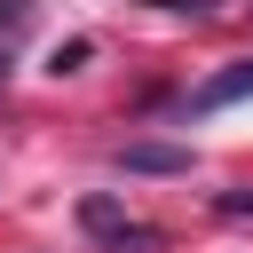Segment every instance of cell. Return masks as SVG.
I'll use <instances>...</instances> for the list:
<instances>
[{"label": "cell", "mask_w": 253, "mask_h": 253, "mask_svg": "<svg viewBox=\"0 0 253 253\" xmlns=\"http://www.w3.org/2000/svg\"><path fill=\"white\" fill-rule=\"evenodd\" d=\"M119 166L126 174H190V150H174V142H126Z\"/></svg>", "instance_id": "3957f363"}, {"label": "cell", "mask_w": 253, "mask_h": 253, "mask_svg": "<svg viewBox=\"0 0 253 253\" xmlns=\"http://www.w3.org/2000/svg\"><path fill=\"white\" fill-rule=\"evenodd\" d=\"M221 213H253V190H229V198H221Z\"/></svg>", "instance_id": "5b68a950"}, {"label": "cell", "mask_w": 253, "mask_h": 253, "mask_svg": "<svg viewBox=\"0 0 253 253\" xmlns=\"http://www.w3.org/2000/svg\"><path fill=\"white\" fill-rule=\"evenodd\" d=\"M158 8H190V16H198V8H206V0H158Z\"/></svg>", "instance_id": "8992f818"}, {"label": "cell", "mask_w": 253, "mask_h": 253, "mask_svg": "<svg viewBox=\"0 0 253 253\" xmlns=\"http://www.w3.org/2000/svg\"><path fill=\"white\" fill-rule=\"evenodd\" d=\"M79 63H87V40H63V47H55V63H47V71H79Z\"/></svg>", "instance_id": "277c9868"}, {"label": "cell", "mask_w": 253, "mask_h": 253, "mask_svg": "<svg viewBox=\"0 0 253 253\" xmlns=\"http://www.w3.org/2000/svg\"><path fill=\"white\" fill-rule=\"evenodd\" d=\"M253 95V63H229V71H213L198 95H190V111H229V103H245Z\"/></svg>", "instance_id": "7a4b0ae2"}, {"label": "cell", "mask_w": 253, "mask_h": 253, "mask_svg": "<svg viewBox=\"0 0 253 253\" xmlns=\"http://www.w3.org/2000/svg\"><path fill=\"white\" fill-rule=\"evenodd\" d=\"M79 221H87L95 237H111V253H150V245H158V229L126 221V213H119L111 198H87V206H79Z\"/></svg>", "instance_id": "6da1fadb"}, {"label": "cell", "mask_w": 253, "mask_h": 253, "mask_svg": "<svg viewBox=\"0 0 253 253\" xmlns=\"http://www.w3.org/2000/svg\"><path fill=\"white\" fill-rule=\"evenodd\" d=\"M0 79H8V55H0Z\"/></svg>", "instance_id": "52a82bcc"}]
</instances>
